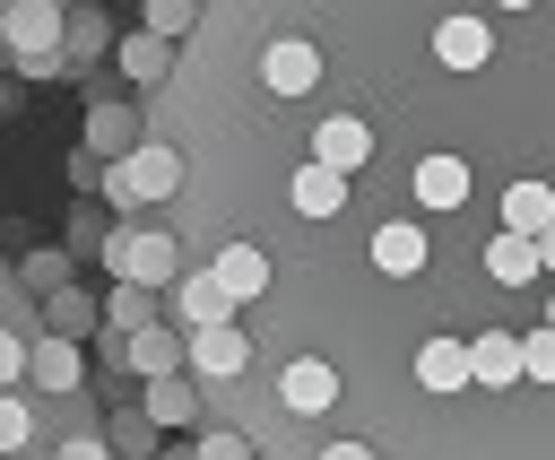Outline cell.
<instances>
[{
	"label": "cell",
	"mask_w": 555,
	"mask_h": 460,
	"mask_svg": "<svg viewBox=\"0 0 555 460\" xmlns=\"http://www.w3.org/2000/svg\"><path fill=\"white\" fill-rule=\"evenodd\" d=\"M173 321H182V330H234V295H225L208 269H182V286H173Z\"/></svg>",
	"instance_id": "11"
},
{
	"label": "cell",
	"mask_w": 555,
	"mask_h": 460,
	"mask_svg": "<svg viewBox=\"0 0 555 460\" xmlns=\"http://www.w3.org/2000/svg\"><path fill=\"white\" fill-rule=\"evenodd\" d=\"M61 460H113V443H104V434H69V443H61Z\"/></svg>",
	"instance_id": "32"
},
{
	"label": "cell",
	"mask_w": 555,
	"mask_h": 460,
	"mask_svg": "<svg viewBox=\"0 0 555 460\" xmlns=\"http://www.w3.org/2000/svg\"><path fill=\"white\" fill-rule=\"evenodd\" d=\"M278 399H286L295 417H321V408L338 399V365H330V356H295V365L278 373Z\"/></svg>",
	"instance_id": "15"
},
{
	"label": "cell",
	"mask_w": 555,
	"mask_h": 460,
	"mask_svg": "<svg viewBox=\"0 0 555 460\" xmlns=\"http://www.w3.org/2000/svg\"><path fill=\"white\" fill-rule=\"evenodd\" d=\"M121 365L147 382H173V373H191V330H139V338H121Z\"/></svg>",
	"instance_id": "12"
},
{
	"label": "cell",
	"mask_w": 555,
	"mask_h": 460,
	"mask_svg": "<svg viewBox=\"0 0 555 460\" xmlns=\"http://www.w3.org/2000/svg\"><path fill=\"white\" fill-rule=\"evenodd\" d=\"M104 443H113V460H156V417L147 408H113Z\"/></svg>",
	"instance_id": "22"
},
{
	"label": "cell",
	"mask_w": 555,
	"mask_h": 460,
	"mask_svg": "<svg viewBox=\"0 0 555 460\" xmlns=\"http://www.w3.org/2000/svg\"><path fill=\"white\" fill-rule=\"evenodd\" d=\"M113 43V26H104V9H69V35H61V52H69V69H87L95 52Z\"/></svg>",
	"instance_id": "25"
},
{
	"label": "cell",
	"mask_w": 555,
	"mask_h": 460,
	"mask_svg": "<svg viewBox=\"0 0 555 460\" xmlns=\"http://www.w3.org/2000/svg\"><path fill=\"white\" fill-rule=\"evenodd\" d=\"M0 35H9V52H17V78H61V69H69V52H61L69 9H52V0H17V9L0 17Z\"/></svg>",
	"instance_id": "1"
},
{
	"label": "cell",
	"mask_w": 555,
	"mask_h": 460,
	"mask_svg": "<svg viewBox=\"0 0 555 460\" xmlns=\"http://www.w3.org/2000/svg\"><path fill=\"white\" fill-rule=\"evenodd\" d=\"M147 417H156V434H165V425H191V417H199V391H191V373H173V382H147Z\"/></svg>",
	"instance_id": "24"
},
{
	"label": "cell",
	"mask_w": 555,
	"mask_h": 460,
	"mask_svg": "<svg viewBox=\"0 0 555 460\" xmlns=\"http://www.w3.org/2000/svg\"><path fill=\"white\" fill-rule=\"evenodd\" d=\"M104 321H113L121 338H139V330H156V321H147V286H113V295H104Z\"/></svg>",
	"instance_id": "27"
},
{
	"label": "cell",
	"mask_w": 555,
	"mask_h": 460,
	"mask_svg": "<svg viewBox=\"0 0 555 460\" xmlns=\"http://www.w3.org/2000/svg\"><path fill=\"white\" fill-rule=\"evenodd\" d=\"M147 139H139V113L130 104H87V156L95 165H121V156H139Z\"/></svg>",
	"instance_id": "14"
},
{
	"label": "cell",
	"mask_w": 555,
	"mask_h": 460,
	"mask_svg": "<svg viewBox=\"0 0 555 460\" xmlns=\"http://www.w3.org/2000/svg\"><path fill=\"white\" fill-rule=\"evenodd\" d=\"M26 434H35V408H26V399H9V391H0V451H17V443H26Z\"/></svg>",
	"instance_id": "28"
},
{
	"label": "cell",
	"mask_w": 555,
	"mask_h": 460,
	"mask_svg": "<svg viewBox=\"0 0 555 460\" xmlns=\"http://www.w3.org/2000/svg\"><path fill=\"white\" fill-rule=\"evenodd\" d=\"M199 460H251V443H243L234 425H208V434H199Z\"/></svg>",
	"instance_id": "29"
},
{
	"label": "cell",
	"mask_w": 555,
	"mask_h": 460,
	"mask_svg": "<svg viewBox=\"0 0 555 460\" xmlns=\"http://www.w3.org/2000/svg\"><path fill=\"white\" fill-rule=\"evenodd\" d=\"M95 295H78V286H61L52 304H43V338H78V330H95Z\"/></svg>",
	"instance_id": "23"
},
{
	"label": "cell",
	"mask_w": 555,
	"mask_h": 460,
	"mask_svg": "<svg viewBox=\"0 0 555 460\" xmlns=\"http://www.w3.org/2000/svg\"><path fill=\"white\" fill-rule=\"evenodd\" d=\"M243 365H251L243 330H191V382H234Z\"/></svg>",
	"instance_id": "16"
},
{
	"label": "cell",
	"mask_w": 555,
	"mask_h": 460,
	"mask_svg": "<svg viewBox=\"0 0 555 460\" xmlns=\"http://www.w3.org/2000/svg\"><path fill=\"white\" fill-rule=\"evenodd\" d=\"M416 391H434V399L477 391V373H468V338H425V347H416Z\"/></svg>",
	"instance_id": "13"
},
{
	"label": "cell",
	"mask_w": 555,
	"mask_h": 460,
	"mask_svg": "<svg viewBox=\"0 0 555 460\" xmlns=\"http://www.w3.org/2000/svg\"><path fill=\"white\" fill-rule=\"evenodd\" d=\"M104 269H113L121 286H182L173 234H139V226H113V234H104Z\"/></svg>",
	"instance_id": "2"
},
{
	"label": "cell",
	"mask_w": 555,
	"mask_h": 460,
	"mask_svg": "<svg viewBox=\"0 0 555 460\" xmlns=\"http://www.w3.org/2000/svg\"><path fill=\"white\" fill-rule=\"evenodd\" d=\"M208 278H217L234 304H251V295H269V252H251V243H225V252L208 260Z\"/></svg>",
	"instance_id": "18"
},
{
	"label": "cell",
	"mask_w": 555,
	"mask_h": 460,
	"mask_svg": "<svg viewBox=\"0 0 555 460\" xmlns=\"http://www.w3.org/2000/svg\"><path fill=\"white\" fill-rule=\"evenodd\" d=\"M286 191H295V208H304V217H338V208L356 200V191H347V174H330V165H304Z\"/></svg>",
	"instance_id": "21"
},
{
	"label": "cell",
	"mask_w": 555,
	"mask_h": 460,
	"mask_svg": "<svg viewBox=\"0 0 555 460\" xmlns=\"http://www.w3.org/2000/svg\"><path fill=\"white\" fill-rule=\"evenodd\" d=\"M486 278H494L503 295H538V321H546V295H555V286H546V260H538L529 234H503V226H494V234H486ZM520 338H529V330H520Z\"/></svg>",
	"instance_id": "4"
},
{
	"label": "cell",
	"mask_w": 555,
	"mask_h": 460,
	"mask_svg": "<svg viewBox=\"0 0 555 460\" xmlns=\"http://www.w3.org/2000/svg\"><path fill=\"white\" fill-rule=\"evenodd\" d=\"M156 460H199V443H173V451H156Z\"/></svg>",
	"instance_id": "34"
},
{
	"label": "cell",
	"mask_w": 555,
	"mask_h": 460,
	"mask_svg": "<svg viewBox=\"0 0 555 460\" xmlns=\"http://www.w3.org/2000/svg\"><path fill=\"white\" fill-rule=\"evenodd\" d=\"M0 113H9V87H0Z\"/></svg>",
	"instance_id": "35"
},
{
	"label": "cell",
	"mask_w": 555,
	"mask_h": 460,
	"mask_svg": "<svg viewBox=\"0 0 555 460\" xmlns=\"http://www.w3.org/2000/svg\"><path fill=\"white\" fill-rule=\"evenodd\" d=\"M113 61H121V78H130V87H156V78L173 69V43H165V35H121V43H113Z\"/></svg>",
	"instance_id": "20"
},
{
	"label": "cell",
	"mask_w": 555,
	"mask_h": 460,
	"mask_svg": "<svg viewBox=\"0 0 555 460\" xmlns=\"http://www.w3.org/2000/svg\"><path fill=\"white\" fill-rule=\"evenodd\" d=\"M494 226L538 243V234L555 226V182H546V174H520V182H503V191H494Z\"/></svg>",
	"instance_id": "9"
},
{
	"label": "cell",
	"mask_w": 555,
	"mask_h": 460,
	"mask_svg": "<svg viewBox=\"0 0 555 460\" xmlns=\"http://www.w3.org/2000/svg\"><path fill=\"white\" fill-rule=\"evenodd\" d=\"M260 78H269V95H304V87L321 78V52H312L304 35H286V43L260 52Z\"/></svg>",
	"instance_id": "17"
},
{
	"label": "cell",
	"mask_w": 555,
	"mask_h": 460,
	"mask_svg": "<svg viewBox=\"0 0 555 460\" xmlns=\"http://www.w3.org/2000/svg\"><path fill=\"white\" fill-rule=\"evenodd\" d=\"M26 382H35V391H78V382H87V347H78V338H35Z\"/></svg>",
	"instance_id": "19"
},
{
	"label": "cell",
	"mask_w": 555,
	"mask_h": 460,
	"mask_svg": "<svg viewBox=\"0 0 555 460\" xmlns=\"http://www.w3.org/2000/svg\"><path fill=\"white\" fill-rule=\"evenodd\" d=\"M17 278H26V286H35V295H43V304H52V295H61V286H69V252H52V243H35V252H26V260H17Z\"/></svg>",
	"instance_id": "26"
},
{
	"label": "cell",
	"mask_w": 555,
	"mask_h": 460,
	"mask_svg": "<svg viewBox=\"0 0 555 460\" xmlns=\"http://www.w3.org/2000/svg\"><path fill=\"white\" fill-rule=\"evenodd\" d=\"M26 365H35V347H26L17 330H0V391H9V382H26Z\"/></svg>",
	"instance_id": "30"
},
{
	"label": "cell",
	"mask_w": 555,
	"mask_h": 460,
	"mask_svg": "<svg viewBox=\"0 0 555 460\" xmlns=\"http://www.w3.org/2000/svg\"><path fill=\"white\" fill-rule=\"evenodd\" d=\"M425 260H434V243H425V226H416V217L373 226V269H382V278H425Z\"/></svg>",
	"instance_id": "10"
},
{
	"label": "cell",
	"mask_w": 555,
	"mask_h": 460,
	"mask_svg": "<svg viewBox=\"0 0 555 460\" xmlns=\"http://www.w3.org/2000/svg\"><path fill=\"white\" fill-rule=\"evenodd\" d=\"M321 460H373V451H364V443H330Z\"/></svg>",
	"instance_id": "33"
},
{
	"label": "cell",
	"mask_w": 555,
	"mask_h": 460,
	"mask_svg": "<svg viewBox=\"0 0 555 460\" xmlns=\"http://www.w3.org/2000/svg\"><path fill=\"white\" fill-rule=\"evenodd\" d=\"M494 52H503V35H494V17H477V9H451V17L434 26V61H442L451 78H477Z\"/></svg>",
	"instance_id": "5"
},
{
	"label": "cell",
	"mask_w": 555,
	"mask_h": 460,
	"mask_svg": "<svg viewBox=\"0 0 555 460\" xmlns=\"http://www.w3.org/2000/svg\"><path fill=\"white\" fill-rule=\"evenodd\" d=\"M468 191H477L468 156H451V148L416 156V208H425V217H451V208H468Z\"/></svg>",
	"instance_id": "8"
},
{
	"label": "cell",
	"mask_w": 555,
	"mask_h": 460,
	"mask_svg": "<svg viewBox=\"0 0 555 460\" xmlns=\"http://www.w3.org/2000/svg\"><path fill=\"white\" fill-rule=\"evenodd\" d=\"M173 182H182V156H173L165 139H147L139 156L104 165V200H113V208H147V200H173Z\"/></svg>",
	"instance_id": "3"
},
{
	"label": "cell",
	"mask_w": 555,
	"mask_h": 460,
	"mask_svg": "<svg viewBox=\"0 0 555 460\" xmlns=\"http://www.w3.org/2000/svg\"><path fill=\"white\" fill-rule=\"evenodd\" d=\"M364 156H373V122L364 113H330V122H312V165H330V174H364Z\"/></svg>",
	"instance_id": "7"
},
{
	"label": "cell",
	"mask_w": 555,
	"mask_h": 460,
	"mask_svg": "<svg viewBox=\"0 0 555 460\" xmlns=\"http://www.w3.org/2000/svg\"><path fill=\"white\" fill-rule=\"evenodd\" d=\"M147 35H165V43L191 35V9H182V0H156V9H147Z\"/></svg>",
	"instance_id": "31"
},
{
	"label": "cell",
	"mask_w": 555,
	"mask_h": 460,
	"mask_svg": "<svg viewBox=\"0 0 555 460\" xmlns=\"http://www.w3.org/2000/svg\"><path fill=\"white\" fill-rule=\"evenodd\" d=\"M468 373H477V391H486V399H503V391H529L520 330H477V338H468Z\"/></svg>",
	"instance_id": "6"
}]
</instances>
